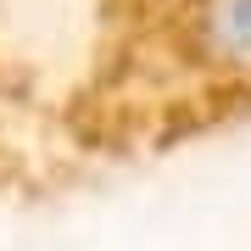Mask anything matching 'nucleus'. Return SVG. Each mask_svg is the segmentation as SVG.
Wrapping results in <instances>:
<instances>
[{
	"label": "nucleus",
	"instance_id": "obj_1",
	"mask_svg": "<svg viewBox=\"0 0 251 251\" xmlns=\"http://www.w3.org/2000/svg\"><path fill=\"white\" fill-rule=\"evenodd\" d=\"M251 123V0H73L62 134L84 184Z\"/></svg>",
	"mask_w": 251,
	"mask_h": 251
},
{
	"label": "nucleus",
	"instance_id": "obj_2",
	"mask_svg": "<svg viewBox=\"0 0 251 251\" xmlns=\"http://www.w3.org/2000/svg\"><path fill=\"white\" fill-rule=\"evenodd\" d=\"M62 50L23 34L11 0H0V201L67 196L84 184L62 134Z\"/></svg>",
	"mask_w": 251,
	"mask_h": 251
}]
</instances>
